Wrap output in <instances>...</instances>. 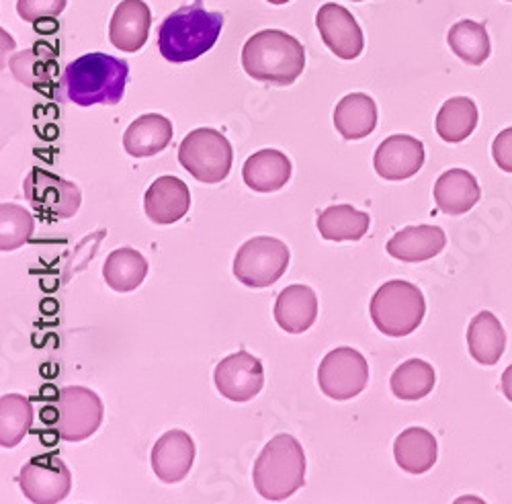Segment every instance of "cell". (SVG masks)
I'll return each instance as SVG.
<instances>
[{
    "label": "cell",
    "instance_id": "1",
    "mask_svg": "<svg viewBox=\"0 0 512 504\" xmlns=\"http://www.w3.org/2000/svg\"><path fill=\"white\" fill-rule=\"evenodd\" d=\"M224 15L203 9V0L170 13L158 29V50L164 60L185 64L209 52L222 33Z\"/></svg>",
    "mask_w": 512,
    "mask_h": 504
},
{
    "label": "cell",
    "instance_id": "2",
    "mask_svg": "<svg viewBox=\"0 0 512 504\" xmlns=\"http://www.w3.org/2000/svg\"><path fill=\"white\" fill-rule=\"evenodd\" d=\"M130 78V64L109 54H87L70 62L62 76L68 101L78 107L117 105Z\"/></svg>",
    "mask_w": 512,
    "mask_h": 504
},
{
    "label": "cell",
    "instance_id": "3",
    "mask_svg": "<svg viewBox=\"0 0 512 504\" xmlns=\"http://www.w3.org/2000/svg\"><path fill=\"white\" fill-rule=\"evenodd\" d=\"M242 68L254 80L289 87L306 68V50L293 35L265 29L248 37L242 48Z\"/></svg>",
    "mask_w": 512,
    "mask_h": 504
},
{
    "label": "cell",
    "instance_id": "4",
    "mask_svg": "<svg viewBox=\"0 0 512 504\" xmlns=\"http://www.w3.org/2000/svg\"><path fill=\"white\" fill-rule=\"evenodd\" d=\"M256 492L265 500L281 502L306 484V453L295 437L277 435L261 451L252 470Z\"/></svg>",
    "mask_w": 512,
    "mask_h": 504
},
{
    "label": "cell",
    "instance_id": "5",
    "mask_svg": "<svg viewBox=\"0 0 512 504\" xmlns=\"http://www.w3.org/2000/svg\"><path fill=\"white\" fill-rule=\"evenodd\" d=\"M426 302L422 291L408 281L383 283L369 304V314L379 332L394 339L412 334L424 320Z\"/></svg>",
    "mask_w": 512,
    "mask_h": 504
},
{
    "label": "cell",
    "instance_id": "6",
    "mask_svg": "<svg viewBox=\"0 0 512 504\" xmlns=\"http://www.w3.org/2000/svg\"><path fill=\"white\" fill-rule=\"evenodd\" d=\"M234 150L218 130H193L179 146V162L199 183H222L232 171Z\"/></svg>",
    "mask_w": 512,
    "mask_h": 504
},
{
    "label": "cell",
    "instance_id": "7",
    "mask_svg": "<svg viewBox=\"0 0 512 504\" xmlns=\"http://www.w3.org/2000/svg\"><path fill=\"white\" fill-rule=\"evenodd\" d=\"M289 248L271 236H256L244 242L234 257V275L252 289L277 283L289 267Z\"/></svg>",
    "mask_w": 512,
    "mask_h": 504
},
{
    "label": "cell",
    "instance_id": "8",
    "mask_svg": "<svg viewBox=\"0 0 512 504\" xmlns=\"http://www.w3.org/2000/svg\"><path fill=\"white\" fill-rule=\"evenodd\" d=\"M23 193L35 212L52 222L74 218L82 201L78 185L56 177L44 168H31L23 183Z\"/></svg>",
    "mask_w": 512,
    "mask_h": 504
},
{
    "label": "cell",
    "instance_id": "9",
    "mask_svg": "<svg viewBox=\"0 0 512 504\" xmlns=\"http://www.w3.org/2000/svg\"><path fill=\"white\" fill-rule=\"evenodd\" d=\"M369 382L367 359L351 347H338L330 351L318 367L320 390L338 402L359 396Z\"/></svg>",
    "mask_w": 512,
    "mask_h": 504
},
{
    "label": "cell",
    "instance_id": "10",
    "mask_svg": "<svg viewBox=\"0 0 512 504\" xmlns=\"http://www.w3.org/2000/svg\"><path fill=\"white\" fill-rule=\"evenodd\" d=\"M101 398L82 386H68L58 398V435L64 441L78 443L93 437L103 423Z\"/></svg>",
    "mask_w": 512,
    "mask_h": 504
},
{
    "label": "cell",
    "instance_id": "11",
    "mask_svg": "<svg viewBox=\"0 0 512 504\" xmlns=\"http://www.w3.org/2000/svg\"><path fill=\"white\" fill-rule=\"evenodd\" d=\"M19 486L35 504H58L72 490V474L60 457L41 455L23 466Z\"/></svg>",
    "mask_w": 512,
    "mask_h": 504
},
{
    "label": "cell",
    "instance_id": "12",
    "mask_svg": "<svg viewBox=\"0 0 512 504\" xmlns=\"http://www.w3.org/2000/svg\"><path fill=\"white\" fill-rule=\"evenodd\" d=\"M218 392L230 402H250L265 386V369L261 359L238 351L222 359L213 373Z\"/></svg>",
    "mask_w": 512,
    "mask_h": 504
},
{
    "label": "cell",
    "instance_id": "13",
    "mask_svg": "<svg viewBox=\"0 0 512 504\" xmlns=\"http://www.w3.org/2000/svg\"><path fill=\"white\" fill-rule=\"evenodd\" d=\"M316 27L326 48L336 58L355 60L361 56L365 48V37L349 9L334 3L322 5L316 13Z\"/></svg>",
    "mask_w": 512,
    "mask_h": 504
},
{
    "label": "cell",
    "instance_id": "14",
    "mask_svg": "<svg viewBox=\"0 0 512 504\" xmlns=\"http://www.w3.org/2000/svg\"><path fill=\"white\" fill-rule=\"evenodd\" d=\"M424 164V144L418 138L396 134L383 140L373 156L375 173L386 181L414 177Z\"/></svg>",
    "mask_w": 512,
    "mask_h": 504
},
{
    "label": "cell",
    "instance_id": "15",
    "mask_svg": "<svg viewBox=\"0 0 512 504\" xmlns=\"http://www.w3.org/2000/svg\"><path fill=\"white\" fill-rule=\"evenodd\" d=\"M195 461V443L189 433L166 431L152 449V470L164 484L185 480Z\"/></svg>",
    "mask_w": 512,
    "mask_h": 504
},
{
    "label": "cell",
    "instance_id": "16",
    "mask_svg": "<svg viewBox=\"0 0 512 504\" xmlns=\"http://www.w3.org/2000/svg\"><path fill=\"white\" fill-rule=\"evenodd\" d=\"M150 27L152 13L144 0H123L111 17L109 39L117 50L134 54L146 46Z\"/></svg>",
    "mask_w": 512,
    "mask_h": 504
},
{
    "label": "cell",
    "instance_id": "17",
    "mask_svg": "<svg viewBox=\"0 0 512 504\" xmlns=\"http://www.w3.org/2000/svg\"><path fill=\"white\" fill-rule=\"evenodd\" d=\"M191 193L179 177H158L146 191L144 209L146 216L160 226L177 224L189 214Z\"/></svg>",
    "mask_w": 512,
    "mask_h": 504
},
{
    "label": "cell",
    "instance_id": "18",
    "mask_svg": "<svg viewBox=\"0 0 512 504\" xmlns=\"http://www.w3.org/2000/svg\"><path fill=\"white\" fill-rule=\"evenodd\" d=\"M447 236L439 226H408L396 232L386 244L388 255L402 263H422L441 255Z\"/></svg>",
    "mask_w": 512,
    "mask_h": 504
},
{
    "label": "cell",
    "instance_id": "19",
    "mask_svg": "<svg viewBox=\"0 0 512 504\" xmlns=\"http://www.w3.org/2000/svg\"><path fill=\"white\" fill-rule=\"evenodd\" d=\"M242 179L256 193L281 191L291 179V160L287 154L267 148L254 152L242 168Z\"/></svg>",
    "mask_w": 512,
    "mask_h": 504
},
{
    "label": "cell",
    "instance_id": "20",
    "mask_svg": "<svg viewBox=\"0 0 512 504\" xmlns=\"http://www.w3.org/2000/svg\"><path fill=\"white\" fill-rule=\"evenodd\" d=\"M173 123L164 115L146 113L130 123L123 134V148L134 158H148L173 142Z\"/></svg>",
    "mask_w": 512,
    "mask_h": 504
},
{
    "label": "cell",
    "instance_id": "21",
    "mask_svg": "<svg viewBox=\"0 0 512 504\" xmlns=\"http://www.w3.org/2000/svg\"><path fill=\"white\" fill-rule=\"evenodd\" d=\"M318 318L316 291L308 285H289L275 302V320L289 334H302Z\"/></svg>",
    "mask_w": 512,
    "mask_h": 504
},
{
    "label": "cell",
    "instance_id": "22",
    "mask_svg": "<svg viewBox=\"0 0 512 504\" xmlns=\"http://www.w3.org/2000/svg\"><path fill=\"white\" fill-rule=\"evenodd\" d=\"M433 195L443 214L463 216L480 201L482 189L472 173L463 168H451L437 179Z\"/></svg>",
    "mask_w": 512,
    "mask_h": 504
},
{
    "label": "cell",
    "instance_id": "23",
    "mask_svg": "<svg viewBox=\"0 0 512 504\" xmlns=\"http://www.w3.org/2000/svg\"><path fill=\"white\" fill-rule=\"evenodd\" d=\"M334 128L345 140H363L377 125V105L365 93H353L340 99L334 109Z\"/></svg>",
    "mask_w": 512,
    "mask_h": 504
},
{
    "label": "cell",
    "instance_id": "24",
    "mask_svg": "<svg viewBox=\"0 0 512 504\" xmlns=\"http://www.w3.org/2000/svg\"><path fill=\"white\" fill-rule=\"evenodd\" d=\"M437 439L422 427H410L396 437V464L408 474H424L437 464Z\"/></svg>",
    "mask_w": 512,
    "mask_h": 504
},
{
    "label": "cell",
    "instance_id": "25",
    "mask_svg": "<svg viewBox=\"0 0 512 504\" xmlns=\"http://www.w3.org/2000/svg\"><path fill=\"white\" fill-rule=\"evenodd\" d=\"M467 349L480 365H496L506 349V332L492 312H480L467 328Z\"/></svg>",
    "mask_w": 512,
    "mask_h": 504
},
{
    "label": "cell",
    "instance_id": "26",
    "mask_svg": "<svg viewBox=\"0 0 512 504\" xmlns=\"http://www.w3.org/2000/svg\"><path fill=\"white\" fill-rule=\"evenodd\" d=\"M371 218L365 212H359L353 205H332L318 216L316 226L324 240L332 242H357L369 232Z\"/></svg>",
    "mask_w": 512,
    "mask_h": 504
},
{
    "label": "cell",
    "instance_id": "27",
    "mask_svg": "<svg viewBox=\"0 0 512 504\" xmlns=\"http://www.w3.org/2000/svg\"><path fill=\"white\" fill-rule=\"evenodd\" d=\"M478 107L469 97H451L443 103L437 113L435 128L441 140L449 144H459L467 140L478 128Z\"/></svg>",
    "mask_w": 512,
    "mask_h": 504
},
{
    "label": "cell",
    "instance_id": "28",
    "mask_svg": "<svg viewBox=\"0 0 512 504\" xmlns=\"http://www.w3.org/2000/svg\"><path fill=\"white\" fill-rule=\"evenodd\" d=\"M146 275H148V261L144 259L140 250L127 248V246L113 250L103 267V277L107 285L119 293L138 289L144 283Z\"/></svg>",
    "mask_w": 512,
    "mask_h": 504
},
{
    "label": "cell",
    "instance_id": "29",
    "mask_svg": "<svg viewBox=\"0 0 512 504\" xmlns=\"http://www.w3.org/2000/svg\"><path fill=\"white\" fill-rule=\"evenodd\" d=\"M447 44L451 52L465 64L480 66L490 58V37L484 25L463 19L449 29Z\"/></svg>",
    "mask_w": 512,
    "mask_h": 504
},
{
    "label": "cell",
    "instance_id": "30",
    "mask_svg": "<svg viewBox=\"0 0 512 504\" xmlns=\"http://www.w3.org/2000/svg\"><path fill=\"white\" fill-rule=\"evenodd\" d=\"M435 384H437L435 367L422 359H410L402 363L392 373V380H390L394 396L408 402L426 398L435 390Z\"/></svg>",
    "mask_w": 512,
    "mask_h": 504
},
{
    "label": "cell",
    "instance_id": "31",
    "mask_svg": "<svg viewBox=\"0 0 512 504\" xmlns=\"http://www.w3.org/2000/svg\"><path fill=\"white\" fill-rule=\"evenodd\" d=\"M33 425V406L21 394H5L0 398V445L17 447Z\"/></svg>",
    "mask_w": 512,
    "mask_h": 504
},
{
    "label": "cell",
    "instance_id": "32",
    "mask_svg": "<svg viewBox=\"0 0 512 504\" xmlns=\"http://www.w3.org/2000/svg\"><path fill=\"white\" fill-rule=\"evenodd\" d=\"M33 216L15 203L0 205V250L11 252L23 246L33 234Z\"/></svg>",
    "mask_w": 512,
    "mask_h": 504
},
{
    "label": "cell",
    "instance_id": "33",
    "mask_svg": "<svg viewBox=\"0 0 512 504\" xmlns=\"http://www.w3.org/2000/svg\"><path fill=\"white\" fill-rule=\"evenodd\" d=\"M68 5V0H19L17 13L25 23L35 25L37 29L41 23L56 21Z\"/></svg>",
    "mask_w": 512,
    "mask_h": 504
},
{
    "label": "cell",
    "instance_id": "34",
    "mask_svg": "<svg viewBox=\"0 0 512 504\" xmlns=\"http://www.w3.org/2000/svg\"><path fill=\"white\" fill-rule=\"evenodd\" d=\"M492 156L500 171L512 173V128H506L496 136L492 144Z\"/></svg>",
    "mask_w": 512,
    "mask_h": 504
},
{
    "label": "cell",
    "instance_id": "35",
    "mask_svg": "<svg viewBox=\"0 0 512 504\" xmlns=\"http://www.w3.org/2000/svg\"><path fill=\"white\" fill-rule=\"evenodd\" d=\"M502 392L512 402V365H508L502 373Z\"/></svg>",
    "mask_w": 512,
    "mask_h": 504
},
{
    "label": "cell",
    "instance_id": "36",
    "mask_svg": "<svg viewBox=\"0 0 512 504\" xmlns=\"http://www.w3.org/2000/svg\"><path fill=\"white\" fill-rule=\"evenodd\" d=\"M267 3H271V5H287L289 0H267Z\"/></svg>",
    "mask_w": 512,
    "mask_h": 504
},
{
    "label": "cell",
    "instance_id": "37",
    "mask_svg": "<svg viewBox=\"0 0 512 504\" xmlns=\"http://www.w3.org/2000/svg\"><path fill=\"white\" fill-rule=\"evenodd\" d=\"M353 3H361V0H353Z\"/></svg>",
    "mask_w": 512,
    "mask_h": 504
}]
</instances>
